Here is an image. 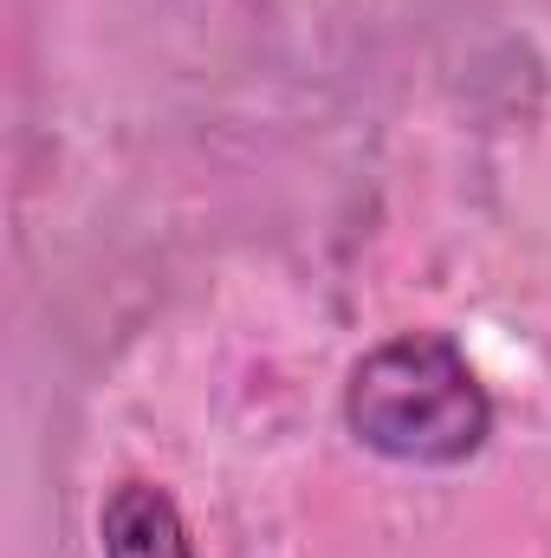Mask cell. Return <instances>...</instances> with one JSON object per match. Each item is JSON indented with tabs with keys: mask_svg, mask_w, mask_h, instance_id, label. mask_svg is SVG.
<instances>
[{
	"mask_svg": "<svg viewBox=\"0 0 551 558\" xmlns=\"http://www.w3.org/2000/svg\"><path fill=\"white\" fill-rule=\"evenodd\" d=\"M98 558H195L188 520L162 481H118L98 500Z\"/></svg>",
	"mask_w": 551,
	"mask_h": 558,
	"instance_id": "cell-2",
	"label": "cell"
},
{
	"mask_svg": "<svg viewBox=\"0 0 551 558\" xmlns=\"http://www.w3.org/2000/svg\"><path fill=\"white\" fill-rule=\"evenodd\" d=\"M338 416L364 454H377L390 468L454 474V468L480 461L493 441V390L480 384V371L454 331L409 325V331L377 338L344 371Z\"/></svg>",
	"mask_w": 551,
	"mask_h": 558,
	"instance_id": "cell-1",
	"label": "cell"
}]
</instances>
